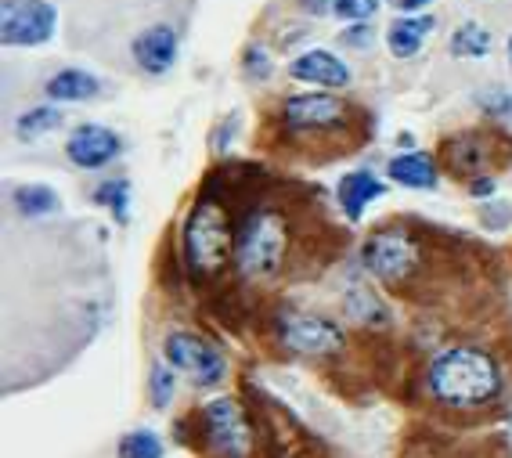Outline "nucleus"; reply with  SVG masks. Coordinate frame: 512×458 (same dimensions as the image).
<instances>
[{
    "mask_svg": "<svg viewBox=\"0 0 512 458\" xmlns=\"http://www.w3.org/2000/svg\"><path fill=\"white\" fill-rule=\"evenodd\" d=\"M58 123H62V112L51 109V105H40V109L22 112L19 120H15V138L37 141V138H44V134H51V130H58Z\"/></svg>",
    "mask_w": 512,
    "mask_h": 458,
    "instance_id": "19",
    "label": "nucleus"
},
{
    "mask_svg": "<svg viewBox=\"0 0 512 458\" xmlns=\"http://www.w3.org/2000/svg\"><path fill=\"white\" fill-rule=\"evenodd\" d=\"M491 192H494L491 177H476V181H473V195H491Z\"/></svg>",
    "mask_w": 512,
    "mask_h": 458,
    "instance_id": "31",
    "label": "nucleus"
},
{
    "mask_svg": "<svg viewBox=\"0 0 512 458\" xmlns=\"http://www.w3.org/2000/svg\"><path fill=\"white\" fill-rule=\"evenodd\" d=\"M202 430L220 458H249L253 451V426H249L242 404L231 397H217L202 408Z\"/></svg>",
    "mask_w": 512,
    "mask_h": 458,
    "instance_id": "7",
    "label": "nucleus"
},
{
    "mask_svg": "<svg viewBox=\"0 0 512 458\" xmlns=\"http://www.w3.org/2000/svg\"><path fill=\"white\" fill-rule=\"evenodd\" d=\"M386 4H390V8H397L401 15H415V11L426 8L430 0H386Z\"/></svg>",
    "mask_w": 512,
    "mask_h": 458,
    "instance_id": "29",
    "label": "nucleus"
},
{
    "mask_svg": "<svg viewBox=\"0 0 512 458\" xmlns=\"http://www.w3.org/2000/svg\"><path fill=\"white\" fill-rule=\"evenodd\" d=\"M44 91L51 101H91L101 91V83L87 69H62L44 83Z\"/></svg>",
    "mask_w": 512,
    "mask_h": 458,
    "instance_id": "16",
    "label": "nucleus"
},
{
    "mask_svg": "<svg viewBox=\"0 0 512 458\" xmlns=\"http://www.w3.org/2000/svg\"><path fill=\"white\" fill-rule=\"evenodd\" d=\"M58 11L51 0H4L0 4V40L8 47H37L55 37Z\"/></svg>",
    "mask_w": 512,
    "mask_h": 458,
    "instance_id": "5",
    "label": "nucleus"
},
{
    "mask_svg": "<svg viewBox=\"0 0 512 458\" xmlns=\"http://www.w3.org/2000/svg\"><path fill=\"white\" fill-rule=\"evenodd\" d=\"M246 73L253 80H267L271 76V55H267L264 47H249L246 51Z\"/></svg>",
    "mask_w": 512,
    "mask_h": 458,
    "instance_id": "27",
    "label": "nucleus"
},
{
    "mask_svg": "<svg viewBox=\"0 0 512 458\" xmlns=\"http://www.w3.org/2000/svg\"><path fill=\"white\" fill-rule=\"evenodd\" d=\"M174 394H177V368L170 361L152 365V376H148V397H152V404L166 408Z\"/></svg>",
    "mask_w": 512,
    "mask_h": 458,
    "instance_id": "23",
    "label": "nucleus"
},
{
    "mask_svg": "<svg viewBox=\"0 0 512 458\" xmlns=\"http://www.w3.org/2000/svg\"><path fill=\"white\" fill-rule=\"evenodd\" d=\"M163 358L188 376L195 386H217L220 379L228 376V361L220 354L213 343H206L202 336L195 332H170L166 336V347H163Z\"/></svg>",
    "mask_w": 512,
    "mask_h": 458,
    "instance_id": "6",
    "label": "nucleus"
},
{
    "mask_svg": "<svg viewBox=\"0 0 512 458\" xmlns=\"http://www.w3.org/2000/svg\"><path fill=\"white\" fill-rule=\"evenodd\" d=\"M275 332L285 350L303 354V358H329L347 347V336L336 321L307 311H282L275 318Z\"/></svg>",
    "mask_w": 512,
    "mask_h": 458,
    "instance_id": "4",
    "label": "nucleus"
},
{
    "mask_svg": "<svg viewBox=\"0 0 512 458\" xmlns=\"http://www.w3.org/2000/svg\"><path fill=\"white\" fill-rule=\"evenodd\" d=\"M289 73H293V80L314 83V87H325V91H343V87H350V65L339 55H332V51H321V47L303 51L300 58H293Z\"/></svg>",
    "mask_w": 512,
    "mask_h": 458,
    "instance_id": "11",
    "label": "nucleus"
},
{
    "mask_svg": "<svg viewBox=\"0 0 512 458\" xmlns=\"http://www.w3.org/2000/svg\"><path fill=\"white\" fill-rule=\"evenodd\" d=\"M285 253H289V220L278 210L249 213L235 242V264L242 278H253V282L275 278L285 264Z\"/></svg>",
    "mask_w": 512,
    "mask_h": 458,
    "instance_id": "3",
    "label": "nucleus"
},
{
    "mask_svg": "<svg viewBox=\"0 0 512 458\" xmlns=\"http://www.w3.org/2000/svg\"><path fill=\"white\" fill-rule=\"evenodd\" d=\"M368 37H372V33L365 29V22H350V29L343 33V40L354 47H368Z\"/></svg>",
    "mask_w": 512,
    "mask_h": 458,
    "instance_id": "28",
    "label": "nucleus"
},
{
    "mask_svg": "<svg viewBox=\"0 0 512 458\" xmlns=\"http://www.w3.org/2000/svg\"><path fill=\"white\" fill-rule=\"evenodd\" d=\"M386 174H390V181L404 184V188H419V192L437 188V177H440L437 163H433V156H426V152H401V156L390 159Z\"/></svg>",
    "mask_w": 512,
    "mask_h": 458,
    "instance_id": "15",
    "label": "nucleus"
},
{
    "mask_svg": "<svg viewBox=\"0 0 512 458\" xmlns=\"http://www.w3.org/2000/svg\"><path fill=\"white\" fill-rule=\"evenodd\" d=\"M11 202H15V210L22 217H47V213H55L62 206L55 188H47V184H19L15 192H11Z\"/></svg>",
    "mask_w": 512,
    "mask_h": 458,
    "instance_id": "17",
    "label": "nucleus"
},
{
    "mask_svg": "<svg viewBox=\"0 0 512 458\" xmlns=\"http://www.w3.org/2000/svg\"><path fill=\"white\" fill-rule=\"evenodd\" d=\"M383 192H386V184L375 174H368V170H354V174L343 177L336 188L339 206H343V213H347L350 220H361L368 202L383 199Z\"/></svg>",
    "mask_w": 512,
    "mask_h": 458,
    "instance_id": "14",
    "label": "nucleus"
},
{
    "mask_svg": "<svg viewBox=\"0 0 512 458\" xmlns=\"http://www.w3.org/2000/svg\"><path fill=\"white\" fill-rule=\"evenodd\" d=\"M177 29L174 26H148L145 33H138L134 37V44H130V55H134V62L145 69V73L152 76H163L170 65L177 62Z\"/></svg>",
    "mask_w": 512,
    "mask_h": 458,
    "instance_id": "12",
    "label": "nucleus"
},
{
    "mask_svg": "<svg viewBox=\"0 0 512 458\" xmlns=\"http://www.w3.org/2000/svg\"><path fill=\"white\" fill-rule=\"evenodd\" d=\"M350 116L347 101H339L336 94H296L282 105V120L296 134L307 130H336L343 127Z\"/></svg>",
    "mask_w": 512,
    "mask_h": 458,
    "instance_id": "9",
    "label": "nucleus"
},
{
    "mask_svg": "<svg viewBox=\"0 0 512 458\" xmlns=\"http://www.w3.org/2000/svg\"><path fill=\"white\" fill-rule=\"evenodd\" d=\"M94 202H101V206H105V210H109L119 224H127V217H130V184L119 181V177H112V181H105V184H98V188H94Z\"/></svg>",
    "mask_w": 512,
    "mask_h": 458,
    "instance_id": "21",
    "label": "nucleus"
},
{
    "mask_svg": "<svg viewBox=\"0 0 512 458\" xmlns=\"http://www.w3.org/2000/svg\"><path fill=\"white\" fill-rule=\"evenodd\" d=\"M480 109L487 112V116H494V120H505V116H512V94L509 91H484L480 94Z\"/></svg>",
    "mask_w": 512,
    "mask_h": 458,
    "instance_id": "26",
    "label": "nucleus"
},
{
    "mask_svg": "<svg viewBox=\"0 0 512 458\" xmlns=\"http://www.w3.org/2000/svg\"><path fill=\"white\" fill-rule=\"evenodd\" d=\"M491 29H484L480 22H462L451 37V55L455 58H484L491 51Z\"/></svg>",
    "mask_w": 512,
    "mask_h": 458,
    "instance_id": "18",
    "label": "nucleus"
},
{
    "mask_svg": "<svg viewBox=\"0 0 512 458\" xmlns=\"http://www.w3.org/2000/svg\"><path fill=\"white\" fill-rule=\"evenodd\" d=\"M119 152H123L119 134L109 127H98V123H83V127H76L73 134H69V141H65V156H69L73 166H80V170H101V166H109Z\"/></svg>",
    "mask_w": 512,
    "mask_h": 458,
    "instance_id": "10",
    "label": "nucleus"
},
{
    "mask_svg": "<svg viewBox=\"0 0 512 458\" xmlns=\"http://www.w3.org/2000/svg\"><path fill=\"white\" fill-rule=\"evenodd\" d=\"M300 8H307L311 15H325L332 11V0H300Z\"/></svg>",
    "mask_w": 512,
    "mask_h": 458,
    "instance_id": "30",
    "label": "nucleus"
},
{
    "mask_svg": "<svg viewBox=\"0 0 512 458\" xmlns=\"http://www.w3.org/2000/svg\"><path fill=\"white\" fill-rule=\"evenodd\" d=\"M505 55H509V65H512V37H509V44H505Z\"/></svg>",
    "mask_w": 512,
    "mask_h": 458,
    "instance_id": "32",
    "label": "nucleus"
},
{
    "mask_svg": "<svg viewBox=\"0 0 512 458\" xmlns=\"http://www.w3.org/2000/svg\"><path fill=\"white\" fill-rule=\"evenodd\" d=\"M332 11L343 22H368L379 11V0H332Z\"/></svg>",
    "mask_w": 512,
    "mask_h": 458,
    "instance_id": "25",
    "label": "nucleus"
},
{
    "mask_svg": "<svg viewBox=\"0 0 512 458\" xmlns=\"http://www.w3.org/2000/svg\"><path fill=\"white\" fill-rule=\"evenodd\" d=\"M433 29H437L433 15H401V19H394L390 29H386V47H390L394 58H415Z\"/></svg>",
    "mask_w": 512,
    "mask_h": 458,
    "instance_id": "13",
    "label": "nucleus"
},
{
    "mask_svg": "<svg viewBox=\"0 0 512 458\" xmlns=\"http://www.w3.org/2000/svg\"><path fill=\"white\" fill-rule=\"evenodd\" d=\"M119 458H163V440L152 430H130L116 444Z\"/></svg>",
    "mask_w": 512,
    "mask_h": 458,
    "instance_id": "20",
    "label": "nucleus"
},
{
    "mask_svg": "<svg viewBox=\"0 0 512 458\" xmlns=\"http://www.w3.org/2000/svg\"><path fill=\"white\" fill-rule=\"evenodd\" d=\"M448 159H451V166H455L458 174H476V170L487 163V152L476 145V138L469 134V138L451 141V145H448Z\"/></svg>",
    "mask_w": 512,
    "mask_h": 458,
    "instance_id": "22",
    "label": "nucleus"
},
{
    "mask_svg": "<svg viewBox=\"0 0 512 458\" xmlns=\"http://www.w3.org/2000/svg\"><path fill=\"white\" fill-rule=\"evenodd\" d=\"M347 311H350V318L365 321V325H379V321H386L383 303H379V296L368 293V289H350Z\"/></svg>",
    "mask_w": 512,
    "mask_h": 458,
    "instance_id": "24",
    "label": "nucleus"
},
{
    "mask_svg": "<svg viewBox=\"0 0 512 458\" xmlns=\"http://www.w3.org/2000/svg\"><path fill=\"white\" fill-rule=\"evenodd\" d=\"M361 260L379 282H404L419 267V242L408 231H375L361 249Z\"/></svg>",
    "mask_w": 512,
    "mask_h": 458,
    "instance_id": "8",
    "label": "nucleus"
},
{
    "mask_svg": "<svg viewBox=\"0 0 512 458\" xmlns=\"http://www.w3.org/2000/svg\"><path fill=\"white\" fill-rule=\"evenodd\" d=\"M235 228H231L228 210L217 199L195 202L184 224V260L195 278H210L235 260Z\"/></svg>",
    "mask_w": 512,
    "mask_h": 458,
    "instance_id": "2",
    "label": "nucleus"
},
{
    "mask_svg": "<svg viewBox=\"0 0 512 458\" xmlns=\"http://www.w3.org/2000/svg\"><path fill=\"white\" fill-rule=\"evenodd\" d=\"M426 386L448 408H484L502 394V368L480 347H451L433 358Z\"/></svg>",
    "mask_w": 512,
    "mask_h": 458,
    "instance_id": "1",
    "label": "nucleus"
}]
</instances>
